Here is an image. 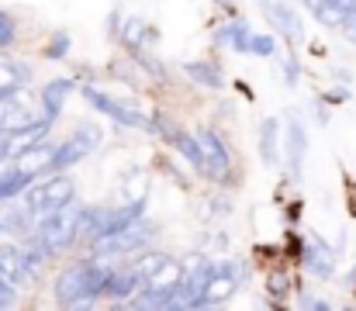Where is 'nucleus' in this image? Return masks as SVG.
Instances as JSON below:
<instances>
[{
    "mask_svg": "<svg viewBox=\"0 0 356 311\" xmlns=\"http://www.w3.org/2000/svg\"><path fill=\"white\" fill-rule=\"evenodd\" d=\"M111 270H115L111 256L80 260V263L66 266V270L59 273V280H56V305H63V308L94 305L97 298H104V287H108Z\"/></svg>",
    "mask_w": 356,
    "mask_h": 311,
    "instance_id": "nucleus-1",
    "label": "nucleus"
},
{
    "mask_svg": "<svg viewBox=\"0 0 356 311\" xmlns=\"http://www.w3.org/2000/svg\"><path fill=\"white\" fill-rule=\"evenodd\" d=\"M28 235H31L35 246H42L49 256H56L59 249H66V246H73L80 239V205L70 201V205L49 211L45 218L35 221V228Z\"/></svg>",
    "mask_w": 356,
    "mask_h": 311,
    "instance_id": "nucleus-2",
    "label": "nucleus"
},
{
    "mask_svg": "<svg viewBox=\"0 0 356 311\" xmlns=\"http://www.w3.org/2000/svg\"><path fill=\"white\" fill-rule=\"evenodd\" d=\"M42 177H45V180H35V184L24 191V205H28L35 221L45 218V214L56 211V207L70 205V201L76 198V184H73V177H66L63 170H59V173H42Z\"/></svg>",
    "mask_w": 356,
    "mask_h": 311,
    "instance_id": "nucleus-3",
    "label": "nucleus"
},
{
    "mask_svg": "<svg viewBox=\"0 0 356 311\" xmlns=\"http://www.w3.org/2000/svg\"><path fill=\"white\" fill-rule=\"evenodd\" d=\"M104 145V131H101V125H90V121H83L63 145H56L52 149V159H49V170L45 173H59V170H70V166H76L80 159H87L94 149H101Z\"/></svg>",
    "mask_w": 356,
    "mask_h": 311,
    "instance_id": "nucleus-4",
    "label": "nucleus"
},
{
    "mask_svg": "<svg viewBox=\"0 0 356 311\" xmlns=\"http://www.w3.org/2000/svg\"><path fill=\"white\" fill-rule=\"evenodd\" d=\"M197 145H201V159H204V177H211L215 184H232V152L229 142L222 138L218 128L204 125L194 131Z\"/></svg>",
    "mask_w": 356,
    "mask_h": 311,
    "instance_id": "nucleus-5",
    "label": "nucleus"
},
{
    "mask_svg": "<svg viewBox=\"0 0 356 311\" xmlns=\"http://www.w3.org/2000/svg\"><path fill=\"white\" fill-rule=\"evenodd\" d=\"M83 97H87V104H90L94 111H101L104 118H111V121H115V125H121V128H138V131L156 135L152 118H145L142 111H135V107H128V104H121L118 97H111V94L97 90V87H83Z\"/></svg>",
    "mask_w": 356,
    "mask_h": 311,
    "instance_id": "nucleus-6",
    "label": "nucleus"
},
{
    "mask_svg": "<svg viewBox=\"0 0 356 311\" xmlns=\"http://www.w3.org/2000/svg\"><path fill=\"white\" fill-rule=\"evenodd\" d=\"M152 235H156V225H149V221H131L128 228H121L115 235H104V239H94V253H101V256H135L138 249H145L149 242H152Z\"/></svg>",
    "mask_w": 356,
    "mask_h": 311,
    "instance_id": "nucleus-7",
    "label": "nucleus"
},
{
    "mask_svg": "<svg viewBox=\"0 0 356 311\" xmlns=\"http://www.w3.org/2000/svg\"><path fill=\"white\" fill-rule=\"evenodd\" d=\"M236 291H238L236 266H232L229 260H222V263H215L211 277L204 280V287L197 291V298L191 301V308H218V305H225L229 298H236Z\"/></svg>",
    "mask_w": 356,
    "mask_h": 311,
    "instance_id": "nucleus-8",
    "label": "nucleus"
},
{
    "mask_svg": "<svg viewBox=\"0 0 356 311\" xmlns=\"http://www.w3.org/2000/svg\"><path fill=\"white\" fill-rule=\"evenodd\" d=\"M145 214V198H131L128 205L121 207H104V211H94V221H90V232L87 239H104V235H115L121 228H128L131 221H138Z\"/></svg>",
    "mask_w": 356,
    "mask_h": 311,
    "instance_id": "nucleus-9",
    "label": "nucleus"
},
{
    "mask_svg": "<svg viewBox=\"0 0 356 311\" xmlns=\"http://www.w3.org/2000/svg\"><path fill=\"white\" fill-rule=\"evenodd\" d=\"M280 152H287V170H291V177L301 180V177H305V159H308V128H305V121H298V118L287 121L284 149H280Z\"/></svg>",
    "mask_w": 356,
    "mask_h": 311,
    "instance_id": "nucleus-10",
    "label": "nucleus"
},
{
    "mask_svg": "<svg viewBox=\"0 0 356 311\" xmlns=\"http://www.w3.org/2000/svg\"><path fill=\"white\" fill-rule=\"evenodd\" d=\"M259 7H263V14L270 17V24H273L291 45L305 42V24H301V17H298L287 3H280V0H259Z\"/></svg>",
    "mask_w": 356,
    "mask_h": 311,
    "instance_id": "nucleus-11",
    "label": "nucleus"
},
{
    "mask_svg": "<svg viewBox=\"0 0 356 311\" xmlns=\"http://www.w3.org/2000/svg\"><path fill=\"white\" fill-rule=\"evenodd\" d=\"M35 228V218L28 205H17L14 198L0 201V235H28Z\"/></svg>",
    "mask_w": 356,
    "mask_h": 311,
    "instance_id": "nucleus-12",
    "label": "nucleus"
},
{
    "mask_svg": "<svg viewBox=\"0 0 356 311\" xmlns=\"http://www.w3.org/2000/svg\"><path fill=\"white\" fill-rule=\"evenodd\" d=\"M118 38L124 49H152V45L159 42V31H156L145 17H124Z\"/></svg>",
    "mask_w": 356,
    "mask_h": 311,
    "instance_id": "nucleus-13",
    "label": "nucleus"
},
{
    "mask_svg": "<svg viewBox=\"0 0 356 311\" xmlns=\"http://www.w3.org/2000/svg\"><path fill=\"white\" fill-rule=\"evenodd\" d=\"M138 291H142V280H138V273L131 266H115L111 277H108V287H104V294L115 298L118 305H128Z\"/></svg>",
    "mask_w": 356,
    "mask_h": 311,
    "instance_id": "nucleus-14",
    "label": "nucleus"
},
{
    "mask_svg": "<svg viewBox=\"0 0 356 311\" xmlns=\"http://www.w3.org/2000/svg\"><path fill=\"white\" fill-rule=\"evenodd\" d=\"M70 97H73V80H49V83H45V90H42L38 111H42L49 121H56V118H59V111L66 107Z\"/></svg>",
    "mask_w": 356,
    "mask_h": 311,
    "instance_id": "nucleus-15",
    "label": "nucleus"
},
{
    "mask_svg": "<svg viewBox=\"0 0 356 311\" xmlns=\"http://www.w3.org/2000/svg\"><path fill=\"white\" fill-rule=\"evenodd\" d=\"M28 80H31V66L28 63L10 59V56H0V97L17 94Z\"/></svg>",
    "mask_w": 356,
    "mask_h": 311,
    "instance_id": "nucleus-16",
    "label": "nucleus"
},
{
    "mask_svg": "<svg viewBox=\"0 0 356 311\" xmlns=\"http://www.w3.org/2000/svg\"><path fill=\"white\" fill-rule=\"evenodd\" d=\"M259 159L266 166H277L280 163V121L277 118H266L259 125Z\"/></svg>",
    "mask_w": 356,
    "mask_h": 311,
    "instance_id": "nucleus-17",
    "label": "nucleus"
},
{
    "mask_svg": "<svg viewBox=\"0 0 356 311\" xmlns=\"http://www.w3.org/2000/svg\"><path fill=\"white\" fill-rule=\"evenodd\" d=\"M35 180H38V177H35L31 170H24V166H17V163H14V166H7V170L0 173V201L24 194Z\"/></svg>",
    "mask_w": 356,
    "mask_h": 311,
    "instance_id": "nucleus-18",
    "label": "nucleus"
},
{
    "mask_svg": "<svg viewBox=\"0 0 356 311\" xmlns=\"http://www.w3.org/2000/svg\"><path fill=\"white\" fill-rule=\"evenodd\" d=\"M305 266H308V273H315V277L329 280V277L336 273V256L329 253V246L312 242V246L305 249Z\"/></svg>",
    "mask_w": 356,
    "mask_h": 311,
    "instance_id": "nucleus-19",
    "label": "nucleus"
},
{
    "mask_svg": "<svg viewBox=\"0 0 356 311\" xmlns=\"http://www.w3.org/2000/svg\"><path fill=\"white\" fill-rule=\"evenodd\" d=\"M353 14H356V0H325V3L315 7V17H318L322 24H329V28L346 24Z\"/></svg>",
    "mask_w": 356,
    "mask_h": 311,
    "instance_id": "nucleus-20",
    "label": "nucleus"
},
{
    "mask_svg": "<svg viewBox=\"0 0 356 311\" xmlns=\"http://www.w3.org/2000/svg\"><path fill=\"white\" fill-rule=\"evenodd\" d=\"M0 277H7V280H14V284H21V280H28V270H24V249L21 246H0Z\"/></svg>",
    "mask_w": 356,
    "mask_h": 311,
    "instance_id": "nucleus-21",
    "label": "nucleus"
},
{
    "mask_svg": "<svg viewBox=\"0 0 356 311\" xmlns=\"http://www.w3.org/2000/svg\"><path fill=\"white\" fill-rule=\"evenodd\" d=\"M249 24L245 21H238V17H232L225 28H218L215 31V42L218 45H225V49H236V52H249Z\"/></svg>",
    "mask_w": 356,
    "mask_h": 311,
    "instance_id": "nucleus-22",
    "label": "nucleus"
},
{
    "mask_svg": "<svg viewBox=\"0 0 356 311\" xmlns=\"http://www.w3.org/2000/svg\"><path fill=\"white\" fill-rule=\"evenodd\" d=\"M184 73H187L191 80H197V83L211 87V90H222V87H225V77H222V70H218L215 63H187V66H184Z\"/></svg>",
    "mask_w": 356,
    "mask_h": 311,
    "instance_id": "nucleus-23",
    "label": "nucleus"
},
{
    "mask_svg": "<svg viewBox=\"0 0 356 311\" xmlns=\"http://www.w3.org/2000/svg\"><path fill=\"white\" fill-rule=\"evenodd\" d=\"M128 56L149 73V77H156V80H166V70H163V63L156 59V56H149V49H128Z\"/></svg>",
    "mask_w": 356,
    "mask_h": 311,
    "instance_id": "nucleus-24",
    "label": "nucleus"
},
{
    "mask_svg": "<svg viewBox=\"0 0 356 311\" xmlns=\"http://www.w3.org/2000/svg\"><path fill=\"white\" fill-rule=\"evenodd\" d=\"M249 52H252V56H263V59H270V56L277 52V42H273V35H249Z\"/></svg>",
    "mask_w": 356,
    "mask_h": 311,
    "instance_id": "nucleus-25",
    "label": "nucleus"
},
{
    "mask_svg": "<svg viewBox=\"0 0 356 311\" xmlns=\"http://www.w3.org/2000/svg\"><path fill=\"white\" fill-rule=\"evenodd\" d=\"M70 45H73V38H70V31H59L49 45H45V59H63L66 52H70Z\"/></svg>",
    "mask_w": 356,
    "mask_h": 311,
    "instance_id": "nucleus-26",
    "label": "nucleus"
},
{
    "mask_svg": "<svg viewBox=\"0 0 356 311\" xmlns=\"http://www.w3.org/2000/svg\"><path fill=\"white\" fill-rule=\"evenodd\" d=\"M14 17L7 14V10H0V49H7L10 42H14Z\"/></svg>",
    "mask_w": 356,
    "mask_h": 311,
    "instance_id": "nucleus-27",
    "label": "nucleus"
},
{
    "mask_svg": "<svg viewBox=\"0 0 356 311\" xmlns=\"http://www.w3.org/2000/svg\"><path fill=\"white\" fill-rule=\"evenodd\" d=\"M14 301H17V284L7 280V277H0V308H10Z\"/></svg>",
    "mask_w": 356,
    "mask_h": 311,
    "instance_id": "nucleus-28",
    "label": "nucleus"
},
{
    "mask_svg": "<svg viewBox=\"0 0 356 311\" xmlns=\"http://www.w3.org/2000/svg\"><path fill=\"white\" fill-rule=\"evenodd\" d=\"M284 80H287V87H298V80H301V70H298V63H294V56L284 63Z\"/></svg>",
    "mask_w": 356,
    "mask_h": 311,
    "instance_id": "nucleus-29",
    "label": "nucleus"
},
{
    "mask_svg": "<svg viewBox=\"0 0 356 311\" xmlns=\"http://www.w3.org/2000/svg\"><path fill=\"white\" fill-rule=\"evenodd\" d=\"M305 308H318V311H325V308H329V301H318V298H308V301H305Z\"/></svg>",
    "mask_w": 356,
    "mask_h": 311,
    "instance_id": "nucleus-30",
    "label": "nucleus"
},
{
    "mask_svg": "<svg viewBox=\"0 0 356 311\" xmlns=\"http://www.w3.org/2000/svg\"><path fill=\"white\" fill-rule=\"evenodd\" d=\"M305 3H308V7L315 10V7H318V3H325V0H305Z\"/></svg>",
    "mask_w": 356,
    "mask_h": 311,
    "instance_id": "nucleus-31",
    "label": "nucleus"
},
{
    "mask_svg": "<svg viewBox=\"0 0 356 311\" xmlns=\"http://www.w3.org/2000/svg\"><path fill=\"white\" fill-rule=\"evenodd\" d=\"M215 3H222V7H232V0H215Z\"/></svg>",
    "mask_w": 356,
    "mask_h": 311,
    "instance_id": "nucleus-32",
    "label": "nucleus"
}]
</instances>
